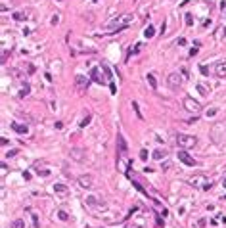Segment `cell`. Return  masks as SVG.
Returning a JSON list of instances; mask_svg holds the SVG:
<instances>
[{"label":"cell","instance_id":"cell-1","mask_svg":"<svg viewBox=\"0 0 226 228\" xmlns=\"http://www.w3.org/2000/svg\"><path fill=\"white\" fill-rule=\"evenodd\" d=\"M132 16L130 14H123V16H117V17H113L109 23L106 25V33H117V31H123V29H127L130 23H132Z\"/></svg>","mask_w":226,"mask_h":228},{"label":"cell","instance_id":"cell-2","mask_svg":"<svg viewBox=\"0 0 226 228\" xmlns=\"http://www.w3.org/2000/svg\"><path fill=\"white\" fill-rule=\"evenodd\" d=\"M196 144H197V138H196V136H192V134H182V132L176 134V146L182 148V150H190V148H194Z\"/></svg>","mask_w":226,"mask_h":228},{"label":"cell","instance_id":"cell-3","mask_svg":"<svg viewBox=\"0 0 226 228\" xmlns=\"http://www.w3.org/2000/svg\"><path fill=\"white\" fill-rule=\"evenodd\" d=\"M90 79H92L94 83H98V84H102L104 86L106 83H109V79H107V75H106V71H104V67H94L92 69V73H90Z\"/></svg>","mask_w":226,"mask_h":228},{"label":"cell","instance_id":"cell-4","mask_svg":"<svg viewBox=\"0 0 226 228\" xmlns=\"http://www.w3.org/2000/svg\"><path fill=\"white\" fill-rule=\"evenodd\" d=\"M209 182H211V180H209L205 175H194V176H190V178H188V184H190V186H194V188H201V190L205 188Z\"/></svg>","mask_w":226,"mask_h":228},{"label":"cell","instance_id":"cell-5","mask_svg":"<svg viewBox=\"0 0 226 228\" xmlns=\"http://www.w3.org/2000/svg\"><path fill=\"white\" fill-rule=\"evenodd\" d=\"M184 109L190 111V113H196V115H197V113L201 111V106H199L197 100H194L192 96H186V98H184Z\"/></svg>","mask_w":226,"mask_h":228},{"label":"cell","instance_id":"cell-6","mask_svg":"<svg viewBox=\"0 0 226 228\" xmlns=\"http://www.w3.org/2000/svg\"><path fill=\"white\" fill-rule=\"evenodd\" d=\"M88 83H90V79L84 77V75H77V77H75V88L79 90V94H84V92H86Z\"/></svg>","mask_w":226,"mask_h":228},{"label":"cell","instance_id":"cell-7","mask_svg":"<svg viewBox=\"0 0 226 228\" xmlns=\"http://www.w3.org/2000/svg\"><path fill=\"white\" fill-rule=\"evenodd\" d=\"M178 159H180V161H182L184 165H188V167H197V161H196V159L192 157L186 150H182V148L178 150Z\"/></svg>","mask_w":226,"mask_h":228},{"label":"cell","instance_id":"cell-8","mask_svg":"<svg viewBox=\"0 0 226 228\" xmlns=\"http://www.w3.org/2000/svg\"><path fill=\"white\" fill-rule=\"evenodd\" d=\"M182 81H184V77H180L178 73H171L167 77V84L171 86L173 90H178L180 86H182Z\"/></svg>","mask_w":226,"mask_h":228},{"label":"cell","instance_id":"cell-9","mask_svg":"<svg viewBox=\"0 0 226 228\" xmlns=\"http://www.w3.org/2000/svg\"><path fill=\"white\" fill-rule=\"evenodd\" d=\"M77 182H79V186H81V188H86V190L94 188V176L92 175H81L77 178Z\"/></svg>","mask_w":226,"mask_h":228},{"label":"cell","instance_id":"cell-10","mask_svg":"<svg viewBox=\"0 0 226 228\" xmlns=\"http://www.w3.org/2000/svg\"><path fill=\"white\" fill-rule=\"evenodd\" d=\"M213 71H215V75L217 77H226V62H217L213 65Z\"/></svg>","mask_w":226,"mask_h":228},{"label":"cell","instance_id":"cell-11","mask_svg":"<svg viewBox=\"0 0 226 228\" xmlns=\"http://www.w3.org/2000/svg\"><path fill=\"white\" fill-rule=\"evenodd\" d=\"M54 192H56V196H60L61 199H65L67 196H69V188H67L65 184H54Z\"/></svg>","mask_w":226,"mask_h":228},{"label":"cell","instance_id":"cell-12","mask_svg":"<svg viewBox=\"0 0 226 228\" xmlns=\"http://www.w3.org/2000/svg\"><path fill=\"white\" fill-rule=\"evenodd\" d=\"M12 129L17 134H27L29 132V127H27V125H23V123H12Z\"/></svg>","mask_w":226,"mask_h":228},{"label":"cell","instance_id":"cell-13","mask_svg":"<svg viewBox=\"0 0 226 228\" xmlns=\"http://www.w3.org/2000/svg\"><path fill=\"white\" fill-rule=\"evenodd\" d=\"M117 146H119V153L121 155H127V142L121 134H117Z\"/></svg>","mask_w":226,"mask_h":228},{"label":"cell","instance_id":"cell-14","mask_svg":"<svg viewBox=\"0 0 226 228\" xmlns=\"http://www.w3.org/2000/svg\"><path fill=\"white\" fill-rule=\"evenodd\" d=\"M151 157H153V159H157V161H161V159H165V157H167V152H165V150H161V148H157V150L151 153Z\"/></svg>","mask_w":226,"mask_h":228},{"label":"cell","instance_id":"cell-15","mask_svg":"<svg viewBox=\"0 0 226 228\" xmlns=\"http://www.w3.org/2000/svg\"><path fill=\"white\" fill-rule=\"evenodd\" d=\"M142 50V44L138 42V44H134V48H129V52H127V60H130V56H134V54H138Z\"/></svg>","mask_w":226,"mask_h":228},{"label":"cell","instance_id":"cell-16","mask_svg":"<svg viewBox=\"0 0 226 228\" xmlns=\"http://www.w3.org/2000/svg\"><path fill=\"white\" fill-rule=\"evenodd\" d=\"M197 90L201 92V96H209V92H211V88H209V86H205L203 83H199V84H197Z\"/></svg>","mask_w":226,"mask_h":228},{"label":"cell","instance_id":"cell-17","mask_svg":"<svg viewBox=\"0 0 226 228\" xmlns=\"http://www.w3.org/2000/svg\"><path fill=\"white\" fill-rule=\"evenodd\" d=\"M27 17H29L27 12H16V14H14V19H16V21H25Z\"/></svg>","mask_w":226,"mask_h":228},{"label":"cell","instance_id":"cell-18","mask_svg":"<svg viewBox=\"0 0 226 228\" xmlns=\"http://www.w3.org/2000/svg\"><path fill=\"white\" fill-rule=\"evenodd\" d=\"M10 228H25V222L21 221V219H16V221H12V224H10Z\"/></svg>","mask_w":226,"mask_h":228},{"label":"cell","instance_id":"cell-19","mask_svg":"<svg viewBox=\"0 0 226 228\" xmlns=\"http://www.w3.org/2000/svg\"><path fill=\"white\" fill-rule=\"evenodd\" d=\"M219 222H222V224H226V217L222 215V217H213L211 219V224L215 226V224H219Z\"/></svg>","mask_w":226,"mask_h":228},{"label":"cell","instance_id":"cell-20","mask_svg":"<svg viewBox=\"0 0 226 228\" xmlns=\"http://www.w3.org/2000/svg\"><path fill=\"white\" fill-rule=\"evenodd\" d=\"M146 77H148V83H150V86H151V90H155L157 88V81H155V75H146Z\"/></svg>","mask_w":226,"mask_h":228},{"label":"cell","instance_id":"cell-21","mask_svg":"<svg viewBox=\"0 0 226 228\" xmlns=\"http://www.w3.org/2000/svg\"><path fill=\"white\" fill-rule=\"evenodd\" d=\"M153 35H155V29H153L151 25H148V29L144 31V37H146V39H151Z\"/></svg>","mask_w":226,"mask_h":228},{"label":"cell","instance_id":"cell-22","mask_svg":"<svg viewBox=\"0 0 226 228\" xmlns=\"http://www.w3.org/2000/svg\"><path fill=\"white\" fill-rule=\"evenodd\" d=\"M71 155L77 159V161H83V150H73V152H71Z\"/></svg>","mask_w":226,"mask_h":228},{"label":"cell","instance_id":"cell-23","mask_svg":"<svg viewBox=\"0 0 226 228\" xmlns=\"http://www.w3.org/2000/svg\"><path fill=\"white\" fill-rule=\"evenodd\" d=\"M88 123H90V113H86V115L83 117V121H81V123H79V127H81V129H84V127H86V125H88Z\"/></svg>","mask_w":226,"mask_h":228},{"label":"cell","instance_id":"cell-24","mask_svg":"<svg viewBox=\"0 0 226 228\" xmlns=\"http://www.w3.org/2000/svg\"><path fill=\"white\" fill-rule=\"evenodd\" d=\"M29 90H31V86H29V84H25L23 88H21V90H19V98H25V96L29 94Z\"/></svg>","mask_w":226,"mask_h":228},{"label":"cell","instance_id":"cell-25","mask_svg":"<svg viewBox=\"0 0 226 228\" xmlns=\"http://www.w3.org/2000/svg\"><path fill=\"white\" fill-rule=\"evenodd\" d=\"M86 203H88V205H98V207H104V203H98V201H96V198H92V196L86 198Z\"/></svg>","mask_w":226,"mask_h":228},{"label":"cell","instance_id":"cell-26","mask_svg":"<svg viewBox=\"0 0 226 228\" xmlns=\"http://www.w3.org/2000/svg\"><path fill=\"white\" fill-rule=\"evenodd\" d=\"M184 21H186V25H188V27H192V25H194V17H192V14H186Z\"/></svg>","mask_w":226,"mask_h":228},{"label":"cell","instance_id":"cell-27","mask_svg":"<svg viewBox=\"0 0 226 228\" xmlns=\"http://www.w3.org/2000/svg\"><path fill=\"white\" fill-rule=\"evenodd\" d=\"M58 219L60 221H67V219H69V215H67L65 211H58Z\"/></svg>","mask_w":226,"mask_h":228},{"label":"cell","instance_id":"cell-28","mask_svg":"<svg viewBox=\"0 0 226 228\" xmlns=\"http://www.w3.org/2000/svg\"><path fill=\"white\" fill-rule=\"evenodd\" d=\"M132 107H134V111H136L138 119H144V117H142V113H140V107H138V104H136V102H132Z\"/></svg>","mask_w":226,"mask_h":228},{"label":"cell","instance_id":"cell-29","mask_svg":"<svg viewBox=\"0 0 226 228\" xmlns=\"http://www.w3.org/2000/svg\"><path fill=\"white\" fill-rule=\"evenodd\" d=\"M33 224H35V228H40V224H38V217H37V215H33Z\"/></svg>","mask_w":226,"mask_h":228},{"label":"cell","instance_id":"cell-30","mask_svg":"<svg viewBox=\"0 0 226 228\" xmlns=\"http://www.w3.org/2000/svg\"><path fill=\"white\" fill-rule=\"evenodd\" d=\"M140 159H142V161H146V159H148V152H146V150L140 152Z\"/></svg>","mask_w":226,"mask_h":228},{"label":"cell","instance_id":"cell-31","mask_svg":"<svg viewBox=\"0 0 226 228\" xmlns=\"http://www.w3.org/2000/svg\"><path fill=\"white\" fill-rule=\"evenodd\" d=\"M58 23H60V16H58V14H56V16L52 17V25H58Z\"/></svg>","mask_w":226,"mask_h":228},{"label":"cell","instance_id":"cell-32","mask_svg":"<svg viewBox=\"0 0 226 228\" xmlns=\"http://www.w3.org/2000/svg\"><path fill=\"white\" fill-rule=\"evenodd\" d=\"M17 153H19V152H17V150H10V152H8V153H6V155H8V157H16V155H17Z\"/></svg>","mask_w":226,"mask_h":228},{"label":"cell","instance_id":"cell-33","mask_svg":"<svg viewBox=\"0 0 226 228\" xmlns=\"http://www.w3.org/2000/svg\"><path fill=\"white\" fill-rule=\"evenodd\" d=\"M215 113H217V107H213V109H209V111H207V117H211V115H215Z\"/></svg>","mask_w":226,"mask_h":228},{"label":"cell","instance_id":"cell-34","mask_svg":"<svg viewBox=\"0 0 226 228\" xmlns=\"http://www.w3.org/2000/svg\"><path fill=\"white\" fill-rule=\"evenodd\" d=\"M205 224H207L205 219H199V221H197V226H205Z\"/></svg>","mask_w":226,"mask_h":228},{"label":"cell","instance_id":"cell-35","mask_svg":"<svg viewBox=\"0 0 226 228\" xmlns=\"http://www.w3.org/2000/svg\"><path fill=\"white\" fill-rule=\"evenodd\" d=\"M0 144H2V146H8V138H4V136H2V138H0Z\"/></svg>","mask_w":226,"mask_h":228},{"label":"cell","instance_id":"cell-36","mask_svg":"<svg viewBox=\"0 0 226 228\" xmlns=\"http://www.w3.org/2000/svg\"><path fill=\"white\" fill-rule=\"evenodd\" d=\"M201 73H203V75H207V73H209V67L203 65V67H201Z\"/></svg>","mask_w":226,"mask_h":228},{"label":"cell","instance_id":"cell-37","mask_svg":"<svg viewBox=\"0 0 226 228\" xmlns=\"http://www.w3.org/2000/svg\"><path fill=\"white\" fill-rule=\"evenodd\" d=\"M222 186H224V188H226V175H224V176H222Z\"/></svg>","mask_w":226,"mask_h":228},{"label":"cell","instance_id":"cell-38","mask_svg":"<svg viewBox=\"0 0 226 228\" xmlns=\"http://www.w3.org/2000/svg\"><path fill=\"white\" fill-rule=\"evenodd\" d=\"M224 37H226V27H224Z\"/></svg>","mask_w":226,"mask_h":228},{"label":"cell","instance_id":"cell-39","mask_svg":"<svg viewBox=\"0 0 226 228\" xmlns=\"http://www.w3.org/2000/svg\"><path fill=\"white\" fill-rule=\"evenodd\" d=\"M224 19H226V10H224Z\"/></svg>","mask_w":226,"mask_h":228}]
</instances>
